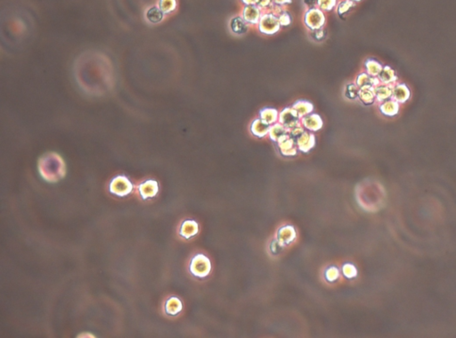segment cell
I'll use <instances>...</instances> for the list:
<instances>
[{"instance_id":"12","label":"cell","mask_w":456,"mask_h":338,"mask_svg":"<svg viewBox=\"0 0 456 338\" xmlns=\"http://www.w3.org/2000/svg\"><path fill=\"white\" fill-rule=\"evenodd\" d=\"M324 34H323V32L322 30H318V31H316L315 33L313 34V38H316L317 40H321L322 38H324Z\"/></svg>"},{"instance_id":"3","label":"cell","mask_w":456,"mask_h":338,"mask_svg":"<svg viewBox=\"0 0 456 338\" xmlns=\"http://www.w3.org/2000/svg\"><path fill=\"white\" fill-rule=\"evenodd\" d=\"M189 270L195 278L205 279L211 271L210 260L203 253H198L192 258L189 264Z\"/></svg>"},{"instance_id":"6","label":"cell","mask_w":456,"mask_h":338,"mask_svg":"<svg viewBox=\"0 0 456 338\" xmlns=\"http://www.w3.org/2000/svg\"><path fill=\"white\" fill-rule=\"evenodd\" d=\"M198 223L193 220H186L183 221L179 227V235L185 239H190L198 234Z\"/></svg>"},{"instance_id":"1","label":"cell","mask_w":456,"mask_h":338,"mask_svg":"<svg viewBox=\"0 0 456 338\" xmlns=\"http://www.w3.org/2000/svg\"><path fill=\"white\" fill-rule=\"evenodd\" d=\"M88 59L89 64H86V61L81 65H78L79 69L76 71L78 73L77 80L85 91L92 95L101 96L113 88V67L108 58L101 54L95 56L93 54V64L90 56Z\"/></svg>"},{"instance_id":"11","label":"cell","mask_w":456,"mask_h":338,"mask_svg":"<svg viewBox=\"0 0 456 338\" xmlns=\"http://www.w3.org/2000/svg\"><path fill=\"white\" fill-rule=\"evenodd\" d=\"M342 272H343L344 276L348 279H353L356 276V269L355 268L354 265L350 263H347L344 265L342 267Z\"/></svg>"},{"instance_id":"5","label":"cell","mask_w":456,"mask_h":338,"mask_svg":"<svg viewBox=\"0 0 456 338\" xmlns=\"http://www.w3.org/2000/svg\"><path fill=\"white\" fill-rule=\"evenodd\" d=\"M137 191L143 200L152 198L158 195L159 184L153 179H147L137 186Z\"/></svg>"},{"instance_id":"2","label":"cell","mask_w":456,"mask_h":338,"mask_svg":"<svg viewBox=\"0 0 456 338\" xmlns=\"http://www.w3.org/2000/svg\"><path fill=\"white\" fill-rule=\"evenodd\" d=\"M38 171L45 180L54 183L65 177L66 167L63 158L55 153H48L40 157Z\"/></svg>"},{"instance_id":"9","label":"cell","mask_w":456,"mask_h":338,"mask_svg":"<svg viewBox=\"0 0 456 338\" xmlns=\"http://www.w3.org/2000/svg\"><path fill=\"white\" fill-rule=\"evenodd\" d=\"M324 277L329 283H333L339 278V270L335 266H330L324 272Z\"/></svg>"},{"instance_id":"13","label":"cell","mask_w":456,"mask_h":338,"mask_svg":"<svg viewBox=\"0 0 456 338\" xmlns=\"http://www.w3.org/2000/svg\"><path fill=\"white\" fill-rule=\"evenodd\" d=\"M305 3L307 6H313L317 4V0H305Z\"/></svg>"},{"instance_id":"4","label":"cell","mask_w":456,"mask_h":338,"mask_svg":"<svg viewBox=\"0 0 456 338\" xmlns=\"http://www.w3.org/2000/svg\"><path fill=\"white\" fill-rule=\"evenodd\" d=\"M109 191L114 196L124 197L132 193L133 185L128 178L125 176H117L110 183Z\"/></svg>"},{"instance_id":"10","label":"cell","mask_w":456,"mask_h":338,"mask_svg":"<svg viewBox=\"0 0 456 338\" xmlns=\"http://www.w3.org/2000/svg\"><path fill=\"white\" fill-rule=\"evenodd\" d=\"M231 27L235 33L242 34L247 31V27L241 18H235L231 22Z\"/></svg>"},{"instance_id":"7","label":"cell","mask_w":456,"mask_h":338,"mask_svg":"<svg viewBox=\"0 0 456 338\" xmlns=\"http://www.w3.org/2000/svg\"><path fill=\"white\" fill-rule=\"evenodd\" d=\"M163 308L167 315L177 316L183 310L182 302L177 296H171L165 301Z\"/></svg>"},{"instance_id":"8","label":"cell","mask_w":456,"mask_h":338,"mask_svg":"<svg viewBox=\"0 0 456 338\" xmlns=\"http://www.w3.org/2000/svg\"><path fill=\"white\" fill-rule=\"evenodd\" d=\"M295 229L291 226H285L277 232V241L279 242L280 245H290V243L295 240Z\"/></svg>"}]
</instances>
